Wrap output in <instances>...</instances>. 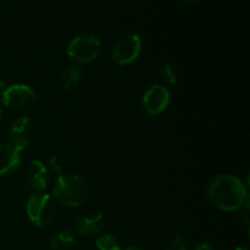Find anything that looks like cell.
Returning <instances> with one entry per match:
<instances>
[{
	"mask_svg": "<svg viewBox=\"0 0 250 250\" xmlns=\"http://www.w3.org/2000/svg\"><path fill=\"white\" fill-rule=\"evenodd\" d=\"M210 202L224 211H236L246 203L248 194L244 185L234 176H216L208 186Z\"/></svg>",
	"mask_w": 250,
	"mask_h": 250,
	"instance_id": "cell-1",
	"label": "cell"
},
{
	"mask_svg": "<svg viewBox=\"0 0 250 250\" xmlns=\"http://www.w3.org/2000/svg\"><path fill=\"white\" fill-rule=\"evenodd\" d=\"M53 194L56 202L67 208L82 204L89 194V188L84 180L76 175H59L54 183Z\"/></svg>",
	"mask_w": 250,
	"mask_h": 250,
	"instance_id": "cell-2",
	"label": "cell"
},
{
	"mask_svg": "<svg viewBox=\"0 0 250 250\" xmlns=\"http://www.w3.org/2000/svg\"><path fill=\"white\" fill-rule=\"evenodd\" d=\"M27 216L37 227H44L55 217L56 208L53 197L46 193H38L29 197L26 207Z\"/></svg>",
	"mask_w": 250,
	"mask_h": 250,
	"instance_id": "cell-3",
	"label": "cell"
},
{
	"mask_svg": "<svg viewBox=\"0 0 250 250\" xmlns=\"http://www.w3.org/2000/svg\"><path fill=\"white\" fill-rule=\"evenodd\" d=\"M102 43L94 34L84 33L75 37L67 45V55L78 63H88L100 54Z\"/></svg>",
	"mask_w": 250,
	"mask_h": 250,
	"instance_id": "cell-4",
	"label": "cell"
},
{
	"mask_svg": "<svg viewBox=\"0 0 250 250\" xmlns=\"http://www.w3.org/2000/svg\"><path fill=\"white\" fill-rule=\"evenodd\" d=\"M142 50V41L138 34L129 33L120 37L114 43L111 58L117 65L125 66L133 62Z\"/></svg>",
	"mask_w": 250,
	"mask_h": 250,
	"instance_id": "cell-5",
	"label": "cell"
},
{
	"mask_svg": "<svg viewBox=\"0 0 250 250\" xmlns=\"http://www.w3.org/2000/svg\"><path fill=\"white\" fill-rule=\"evenodd\" d=\"M171 95L166 87L161 84H154L146 89L143 95V106L146 114L155 116L161 114L170 104Z\"/></svg>",
	"mask_w": 250,
	"mask_h": 250,
	"instance_id": "cell-6",
	"label": "cell"
},
{
	"mask_svg": "<svg viewBox=\"0 0 250 250\" xmlns=\"http://www.w3.org/2000/svg\"><path fill=\"white\" fill-rule=\"evenodd\" d=\"M34 99L36 92L26 84H12L2 92V103L11 109H23L32 104Z\"/></svg>",
	"mask_w": 250,
	"mask_h": 250,
	"instance_id": "cell-7",
	"label": "cell"
},
{
	"mask_svg": "<svg viewBox=\"0 0 250 250\" xmlns=\"http://www.w3.org/2000/svg\"><path fill=\"white\" fill-rule=\"evenodd\" d=\"M32 129V121L28 117H19L15 120L10 127V139L12 142V146L17 149L19 151L23 150L28 146L29 139H31Z\"/></svg>",
	"mask_w": 250,
	"mask_h": 250,
	"instance_id": "cell-8",
	"label": "cell"
},
{
	"mask_svg": "<svg viewBox=\"0 0 250 250\" xmlns=\"http://www.w3.org/2000/svg\"><path fill=\"white\" fill-rule=\"evenodd\" d=\"M105 217L102 212H89L83 215L77 220L76 229L80 234L84 237H90L97 234L104 229Z\"/></svg>",
	"mask_w": 250,
	"mask_h": 250,
	"instance_id": "cell-9",
	"label": "cell"
},
{
	"mask_svg": "<svg viewBox=\"0 0 250 250\" xmlns=\"http://www.w3.org/2000/svg\"><path fill=\"white\" fill-rule=\"evenodd\" d=\"M21 163L20 151L10 144H0V176L9 175L17 170Z\"/></svg>",
	"mask_w": 250,
	"mask_h": 250,
	"instance_id": "cell-10",
	"label": "cell"
},
{
	"mask_svg": "<svg viewBox=\"0 0 250 250\" xmlns=\"http://www.w3.org/2000/svg\"><path fill=\"white\" fill-rule=\"evenodd\" d=\"M27 181L36 190L45 189L48 185V168L42 161L34 160L27 168Z\"/></svg>",
	"mask_w": 250,
	"mask_h": 250,
	"instance_id": "cell-11",
	"label": "cell"
},
{
	"mask_svg": "<svg viewBox=\"0 0 250 250\" xmlns=\"http://www.w3.org/2000/svg\"><path fill=\"white\" fill-rule=\"evenodd\" d=\"M76 236L70 229H62L51 239V249L53 250H66L73 246Z\"/></svg>",
	"mask_w": 250,
	"mask_h": 250,
	"instance_id": "cell-12",
	"label": "cell"
},
{
	"mask_svg": "<svg viewBox=\"0 0 250 250\" xmlns=\"http://www.w3.org/2000/svg\"><path fill=\"white\" fill-rule=\"evenodd\" d=\"M81 77H82V72H81V68L78 66H68L67 68H65L61 76V82L65 89H72L76 85L80 83Z\"/></svg>",
	"mask_w": 250,
	"mask_h": 250,
	"instance_id": "cell-13",
	"label": "cell"
},
{
	"mask_svg": "<svg viewBox=\"0 0 250 250\" xmlns=\"http://www.w3.org/2000/svg\"><path fill=\"white\" fill-rule=\"evenodd\" d=\"M95 246L99 250H120L121 247H120L119 241L117 238H115L111 234H103V236H99L95 241Z\"/></svg>",
	"mask_w": 250,
	"mask_h": 250,
	"instance_id": "cell-14",
	"label": "cell"
},
{
	"mask_svg": "<svg viewBox=\"0 0 250 250\" xmlns=\"http://www.w3.org/2000/svg\"><path fill=\"white\" fill-rule=\"evenodd\" d=\"M159 76L161 80L168 85H173L177 82V73H176L175 68L170 63H164L160 68H159Z\"/></svg>",
	"mask_w": 250,
	"mask_h": 250,
	"instance_id": "cell-15",
	"label": "cell"
},
{
	"mask_svg": "<svg viewBox=\"0 0 250 250\" xmlns=\"http://www.w3.org/2000/svg\"><path fill=\"white\" fill-rule=\"evenodd\" d=\"M164 250H188L187 246H186V242L183 241L181 237H176L172 238L171 241L167 242V244L165 246Z\"/></svg>",
	"mask_w": 250,
	"mask_h": 250,
	"instance_id": "cell-16",
	"label": "cell"
},
{
	"mask_svg": "<svg viewBox=\"0 0 250 250\" xmlns=\"http://www.w3.org/2000/svg\"><path fill=\"white\" fill-rule=\"evenodd\" d=\"M49 164H50V166L53 167V170L55 171L56 173L61 175V166H60V163H59V159L56 158V156H53V158L49 160Z\"/></svg>",
	"mask_w": 250,
	"mask_h": 250,
	"instance_id": "cell-17",
	"label": "cell"
},
{
	"mask_svg": "<svg viewBox=\"0 0 250 250\" xmlns=\"http://www.w3.org/2000/svg\"><path fill=\"white\" fill-rule=\"evenodd\" d=\"M194 250H214V249H212V247L209 246V244H199V246L195 247Z\"/></svg>",
	"mask_w": 250,
	"mask_h": 250,
	"instance_id": "cell-18",
	"label": "cell"
},
{
	"mask_svg": "<svg viewBox=\"0 0 250 250\" xmlns=\"http://www.w3.org/2000/svg\"><path fill=\"white\" fill-rule=\"evenodd\" d=\"M4 87H5V82H4V80H2L1 76H0V89H2Z\"/></svg>",
	"mask_w": 250,
	"mask_h": 250,
	"instance_id": "cell-19",
	"label": "cell"
},
{
	"mask_svg": "<svg viewBox=\"0 0 250 250\" xmlns=\"http://www.w3.org/2000/svg\"><path fill=\"white\" fill-rule=\"evenodd\" d=\"M124 250H142V249L138 248V247H127V248Z\"/></svg>",
	"mask_w": 250,
	"mask_h": 250,
	"instance_id": "cell-20",
	"label": "cell"
},
{
	"mask_svg": "<svg viewBox=\"0 0 250 250\" xmlns=\"http://www.w3.org/2000/svg\"><path fill=\"white\" fill-rule=\"evenodd\" d=\"M231 250H248L247 248H234V249H231Z\"/></svg>",
	"mask_w": 250,
	"mask_h": 250,
	"instance_id": "cell-21",
	"label": "cell"
},
{
	"mask_svg": "<svg viewBox=\"0 0 250 250\" xmlns=\"http://www.w3.org/2000/svg\"><path fill=\"white\" fill-rule=\"evenodd\" d=\"M1 115H2V110H1V106H0V120H1Z\"/></svg>",
	"mask_w": 250,
	"mask_h": 250,
	"instance_id": "cell-22",
	"label": "cell"
},
{
	"mask_svg": "<svg viewBox=\"0 0 250 250\" xmlns=\"http://www.w3.org/2000/svg\"><path fill=\"white\" fill-rule=\"evenodd\" d=\"M183 1H194V0H183Z\"/></svg>",
	"mask_w": 250,
	"mask_h": 250,
	"instance_id": "cell-23",
	"label": "cell"
}]
</instances>
